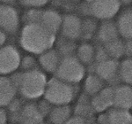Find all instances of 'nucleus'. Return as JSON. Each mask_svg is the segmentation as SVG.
<instances>
[{
    "instance_id": "nucleus-1",
    "label": "nucleus",
    "mask_w": 132,
    "mask_h": 124,
    "mask_svg": "<svg viewBox=\"0 0 132 124\" xmlns=\"http://www.w3.org/2000/svg\"><path fill=\"white\" fill-rule=\"evenodd\" d=\"M56 34L53 33L39 22L25 23L20 31V44L26 52L40 55L53 48Z\"/></svg>"
},
{
    "instance_id": "nucleus-2",
    "label": "nucleus",
    "mask_w": 132,
    "mask_h": 124,
    "mask_svg": "<svg viewBox=\"0 0 132 124\" xmlns=\"http://www.w3.org/2000/svg\"><path fill=\"white\" fill-rule=\"evenodd\" d=\"M11 80L18 89L21 98L28 101L38 99L44 95L47 87V76L40 68L27 72H14Z\"/></svg>"
},
{
    "instance_id": "nucleus-3",
    "label": "nucleus",
    "mask_w": 132,
    "mask_h": 124,
    "mask_svg": "<svg viewBox=\"0 0 132 124\" xmlns=\"http://www.w3.org/2000/svg\"><path fill=\"white\" fill-rule=\"evenodd\" d=\"M78 91V84L66 82L54 76L48 81L43 97L54 106H63L71 103Z\"/></svg>"
},
{
    "instance_id": "nucleus-4",
    "label": "nucleus",
    "mask_w": 132,
    "mask_h": 124,
    "mask_svg": "<svg viewBox=\"0 0 132 124\" xmlns=\"http://www.w3.org/2000/svg\"><path fill=\"white\" fill-rule=\"evenodd\" d=\"M86 67L76 55L63 57L54 76L66 82L78 84L86 76Z\"/></svg>"
},
{
    "instance_id": "nucleus-5",
    "label": "nucleus",
    "mask_w": 132,
    "mask_h": 124,
    "mask_svg": "<svg viewBox=\"0 0 132 124\" xmlns=\"http://www.w3.org/2000/svg\"><path fill=\"white\" fill-rule=\"evenodd\" d=\"M122 5L119 0H93L89 2V12L98 20H114L120 13Z\"/></svg>"
},
{
    "instance_id": "nucleus-6",
    "label": "nucleus",
    "mask_w": 132,
    "mask_h": 124,
    "mask_svg": "<svg viewBox=\"0 0 132 124\" xmlns=\"http://www.w3.org/2000/svg\"><path fill=\"white\" fill-rule=\"evenodd\" d=\"M120 61L114 59H108L106 60L94 62L93 63V71L97 75H99L106 83L109 86L116 87L122 83L120 75Z\"/></svg>"
},
{
    "instance_id": "nucleus-7",
    "label": "nucleus",
    "mask_w": 132,
    "mask_h": 124,
    "mask_svg": "<svg viewBox=\"0 0 132 124\" xmlns=\"http://www.w3.org/2000/svg\"><path fill=\"white\" fill-rule=\"evenodd\" d=\"M20 52L15 46L4 45L0 47V75L12 74L20 68Z\"/></svg>"
},
{
    "instance_id": "nucleus-8",
    "label": "nucleus",
    "mask_w": 132,
    "mask_h": 124,
    "mask_svg": "<svg viewBox=\"0 0 132 124\" xmlns=\"http://www.w3.org/2000/svg\"><path fill=\"white\" fill-rule=\"evenodd\" d=\"M20 26V16L11 4L0 3V29L7 35L18 32Z\"/></svg>"
},
{
    "instance_id": "nucleus-9",
    "label": "nucleus",
    "mask_w": 132,
    "mask_h": 124,
    "mask_svg": "<svg viewBox=\"0 0 132 124\" xmlns=\"http://www.w3.org/2000/svg\"><path fill=\"white\" fill-rule=\"evenodd\" d=\"M83 20L76 14L69 13L63 16V21L60 29L62 36L70 40L80 39L82 36Z\"/></svg>"
},
{
    "instance_id": "nucleus-10",
    "label": "nucleus",
    "mask_w": 132,
    "mask_h": 124,
    "mask_svg": "<svg viewBox=\"0 0 132 124\" xmlns=\"http://www.w3.org/2000/svg\"><path fill=\"white\" fill-rule=\"evenodd\" d=\"M99 124H132V114L129 110L118 107H111L104 114L98 116Z\"/></svg>"
},
{
    "instance_id": "nucleus-11",
    "label": "nucleus",
    "mask_w": 132,
    "mask_h": 124,
    "mask_svg": "<svg viewBox=\"0 0 132 124\" xmlns=\"http://www.w3.org/2000/svg\"><path fill=\"white\" fill-rule=\"evenodd\" d=\"M114 87L106 86L99 93L91 97V102L96 114H101L114 106Z\"/></svg>"
},
{
    "instance_id": "nucleus-12",
    "label": "nucleus",
    "mask_w": 132,
    "mask_h": 124,
    "mask_svg": "<svg viewBox=\"0 0 132 124\" xmlns=\"http://www.w3.org/2000/svg\"><path fill=\"white\" fill-rule=\"evenodd\" d=\"M96 39L101 45L110 43L120 37L116 22L113 20H102L99 23L96 33Z\"/></svg>"
},
{
    "instance_id": "nucleus-13",
    "label": "nucleus",
    "mask_w": 132,
    "mask_h": 124,
    "mask_svg": "<svg viewBox=\"0 0 132 124\" xmlns=\"http://www.w3.org/2000/svg\"><path fill=\"white\" fill-rule=\"evenodd\" d=\"M95 114H96V112L92 105L91 97L83 92L79 96L78 102L74 106L73 115L86 119L91 124H93L95 123Z\"/></svg>"
},
{
    "instance_id": "nucleus-14",
    "label": "nucleus",
    "mask_w": 132,
    "mask_h": 124,
    "mask_svg": "<svg viewBox=\"0 0 132 124\" xmlns=\"http://www.w3.org/2000/svg\"><path fill=\"white\" fill-rule=\"evenodd\" d=\"M61 60L62 56L60 53L57 52L56 49L51 48L39 55L38 63L42 69L45 72L55 74L60 65Z\"/></svg>"
},
{
    "instance_id": "nucleus-15",
    "label": "nucleus",
    "mask_w": 132,
    "mask_h": 124,
    "mask_svg": "<svg viewBox=\"0 0 132 124\" xmlns=\"http://www.w3.org/2000/svg\"><path fill=\"white\" fill-rule=\"evenodd\" d=\"M43 115L35 102H26L20 112L19 124H39L43 121Z\"/></svg>"
},
{
    "instance_id": "nucleus-16",
    "label": "nucleus",
    "mask_w": 132,
    "mask_h": 124,
    "mask_svg": "<svg viewBox=\"0 0 132 124\" xmlns=\"http://www.w3.org/2000/svg\"><path fill=\"white\" fill-rule=\"evenodd\" d=\"M114 107L129 110L132 108V86L120 83L114 87Z\"/></svg>"
},
{
    "instance_id": "nucleus-17",
    "label": "nucleus",
    "mask_w": 132,
    "mask_h": 124,
    "mask_svg": "<svg viewBox=\"0 0 132 124\" xmlns=\"http://www.w3.org/2000/svg\"><path fill=\"white\" fill-rule=\"evenodd\" d=\"M63 16L58 12L51 9L42 10L38 22L55 34L60 32Z\"/></svg>"
},
{
    "instance_id": "nucleus-18",
    "label": "nucleus",
    "mask_w": 132,
    "mask_h": 124,
    "mask_svg": "<svg viewBox=\"0 0 132 124\" xmlns=\"http://www.w3.org/2000/svg\"><path fill=\"white\" fill-rule=\"evenodd\" d=\"M18 89L10 77L0 76V107H6L16 98Z\"/></svg>"
},
{
    "instance_id": "nucleus-19",
    "label": "nucleus",
    "mask_w": 132,
    "mask_h": 124,
    "mask_svg": "<svg viewBox=\"0 0 132 124\" xmlns=\"http://www.w3.org/2000/svg\"><path fill=\"white\" fill-rule=\"evenodd\" d=\"M120 37L123 40H132V9L121 12L116 20Z\"/></svg>"
},
{
    "instance_id": "nucleus-20",
    "label": "nucleus",
    "mask_w": 132,
    "mask_h": 124,
    "mask_svg": "<svg viewBox=\"0 0 132 124\" xmlns=\"http://www.w3.org/2000/svg\"><path fill=\"white\" fill-rule=\"evenodd\" d=\"M95 52L96 46L89 41H83L78 45L75 55L86 67H88L95 62Z\"/></svg>"
},
{
    "instance_id": "nucleus-21",
    "label": "nucleus",
    "mask_w": 132,
    "mask_h": 124,
    "mask_svg": "<svg viewBox=\"0 0 132 124\" xmlns=\"http://www.w3.org/2000/svg\"><path fill=\"white\" fill-rule=\"evenodd\" d=\"M106 87V82L95 73H88L84 82V92L90 97L96 95Z\"/></svg>"
},
{
    "instance_id": "nucleus-22",
    "label": "nucleus",
    "mask_w": 132,
    "mask_h": 124,
    "mask_svg": "<svg viewBox=\"0 0 132 124\" xmlns=\"http://www.w3.org/2000/svg\"><path fill=\"white\" fill-rule=\"evenodd\" d=\"M72 109L69 105L54 106L48 114V122L50 124H64L71 117Z\"/></svg>"
},
{
    "instance_id": "nucleus-23",
    "label": "nucleus",
    "mask_w": 132,
    "mask_h": 124,
    "mask_svg": "<svg viewBox=\"0 0 132 124\" xmlns=\"http://www.w3.org/2000/svg\"><path fill=\"white\" fill-rule=\"evenodd\" d=\"M27 100L23 98H15L11 103L6 106V113H7L8 121L10 123H19L20 112Z\"/></svg>"
},
{
    "instance_id": "nucleus-24",
    "label": "nucleus",
    "mask_w": 132,
    "mask_h": 124,
    "mask_svg": "<svg viewBox=\"0 0 132 124\" xmlns=\"http://www.w3.org/2000/svg\"><path fill=\"white\" fill-rule=\"evenodd\" d=\"M104 48L107 51L108 56L111 59H119L124 56L125 52V45H124V40L122 38L119 37L114 41L108 43L104 44Z\"/></svg>"
},
{
    "instance_id": "nucleus-25",
    "label": "nucleus",
    "mask_w": 132,
    "mask_h": 124,
    "mask_svg": "<svg viewBox=\"0 0 132 124\" xmlns=\"http://www.w3.org/2000/svg\"><path fill=\"white\" fill-rule=\"evenodd\" d=\"M75 42L76 41L67 39L63 36H61L58 40H56V44H56V49L57 50V52L60 53L62 58L76 54L78 45H77Z\"/></svg>"
},
{
    "instance_id": "nucleus-26",
    "label": "nucleus",
    "mask_w": 132,
    "mask_h": 124,
    "mask_svg": "<svg viewBox=\"0 0 132 124\" xmlns=\"http://www.w3.org/2000/svg\"><path fill=\"white\" fill-rule=\"evenodd\" d=\"M119 75L122 83L132 86V58H126L120 62Z\"/></svg>"
},
{
    "instance_id": "nucleus-27",
    "label": "nucleus",
    "mask_w": 132,
    "mask_h": 124,
    "mask_svg": "<svg viewBox=\"0 0 132 124\" xmlns=\"http://www.w3.org/2000/svg\"><path fill=\"white\" fill-rule=\"evenodd\" d=\"M98 20L93 17V19H86L83 20L82 26V36L81 38L83 41H89L93 36H96L97 29L99 24H97L95 21Z\"/></svg>"
},
{
    "instance_id": "nucleus-28",
    "label": "nucleus",
    "mask_w": 132,
    "mask_h": 124,
    "mask_svg": "<svg viewBox=\"0 0 132 124\" xmlns=\"http://www.w3.org/2000/svg\"><path fill=\"white\" fill-rule=\"evenodd\" d=\"M39 63L36 59L31 55H27L21 58L20 69L22 72H27L31 70H35L39 68Z\"/></svg>"
},
{
    "instance_id": "nucleus-29",
    "label": "nucleus",
    "mask_w": 132,
    "mask_h": 124,
    "mask_svg": "<svg viewBox=\"0 0 132 124\" xmlns=\"http://www.w3.org/2000/svg\"><path fill=\"white\" fill-rule=\"evenodd\" d=\"M20 4L27 8H42L50 0H20Z\"/></svg>"
},
{
    "instance_id": "nucleus-30",
    "label": "nucleus",
    "mask_w": 132,
    "mask_h": 124,
    "mask_svg": "<svg viewBox=\"0 0 132 124\" xmlns=\"http://www.w3.org/2000/svg\"><path fill=\"white\" fill-rule=\"evenodd\" d=\"M38 107H39L40 112L42 113V114L43 115V117L45 118V117L48 116V114H50L52 108L54 107V105H52L50 102H48V100H46L45 98H44V99L39 101V103H38Z\"/></svg>"
},
{
    "instance_id": "nucleus-31",
    "label": "nucleus",
    "mask_w": 132,
    "mask_h": 124,
    "mask_svg": "<svg viewBox=\"0 0 132 124\" xmlns=\"http://www.w3.org/2000/svg\"><path fill=\"white\" fill-rule=\"evenodd\" d=\"M64 124H91V123L86 119L81 118V117H79V116L73 115V116H71Z\"/></svg>"
},
{
    "instance_id": "nucleus-32",
    "label": "nucleus",
    "mask_w": 132,
    "mask_h": 124,
    "mask_svg": "<svg viewBox=\"0 0 132 124\" xmlns=\"http://www.w3.org/2000/svg\"><path fill=\"white\" fill-rule=\"evenodd\" d=\"M124 56L126 58H132V40H124Z\"/></svg>"
},
{
    "instance_id": "nucleus-33",
    "label": "nucleus",
    "mask_w": 132,
    "mask_h": 124,
    "mask_svg": "<svg viewBox=\"0 0 132 124\" xmlns=\"http://www.w3.org/2000/svg\"><path fill=\"white\" fill-rule=\"evenodd\" d=\"M8 121V116L6 110L3 107H0V124H6Z\"/></svg>"
},
{
    "instance_id": "nucleus-34",
    "label": "nucleus",
    "mask_w": 132,
    "mask_h": 124,
    "mask_svg": "<svg viewBox=\"0 0 132 124\" xmlns=\"http://www.w3.org/2000/svg\"><path fill=\"white\" fill-rule=\"evenodd\" d=\"M6 40H7V34L0 29V47L5 45Z\"/></svg>"
},
{
    "instance_id": "nucleus-35",
    "label": "nucleus",
    "mask_w": 132,
    "mask_h": 124,
    "mask_svg": "<svg viewBox=\"0 0 132 124\" xmlns=\"http://www.w3.org/2000/svg\"><path fill=\"white\" fill-rule=\"evenodd\" d=\"M121 3L122 6H127V5H129L130 4H132V0H119Z\"/></svg>"
},
{
    "instance_id": "nucleus-36",
    "label": "nucleus",
    "mask_w": 132,
    "mask_h": 124,
    "mask_svg": "<svg viewBox=\"0 0 132 124\" xmlns=\"http://www.w3.org/2000/svg\"><path fill=\"white\" fill-rule=\"evenodd\" d=\"M16 0H0V3H6V4H12Z\"/></svg>"
},
{
    "instance_id": "nucleus-37",
    "label": "nucleus",
    "mask_w": 132,
    "mask_h": 124,
    "mask_svg": "<svg viewBox=\"0 0 132 124\" xmlns=\"http://www.w3.org/2000/svg\"><path fill=\"white\" fill-rule=\"evenodd\" d=\"M39 124H50V123H47V122H44V121H42V122L39 123Z\"/></svg>"
},
{
    "instance_id": "nucleus-38",
    "label": "nucleus",
    "mask_w": 132,
    "mask_h": 124,
    "mask_svg": "<svg viewBox=\"0 0 132 124\" xmlns=\"http://www.w3.org/2000/svg\"><path fill=\"white\" fill-rule=\"evenodd\" d=\"M86 1H87V2H88V3H89V2H91V1H93V0H86Z\"/></svg>"
},
{
    "instance_id": "nucleus-39",
    "label": "nucleus",
    "mask_w": 132,
    "mask_h": 124,
    "mask_svg": "<svg viewBox=\"0 0 132 124\" xmlns=\"http://www.w3.org/2000/svg\"><path fill=\"white\" fill-rule=\"evenodd\" d=\"M11 124H19V123H11Z\"/></svg>"
},
{
    "instance_id": "nucleus-40",
    "label": "nucleus",
    "mask_w": 132,
    "mask_h": 124,
    "mask_svg": "<svg viewBox=\"0 0 132 124\" xmlns=\"http://www.w3.org/2000/svg\"><path fill=\"white\" fill-rule=\"evenodd\" d=\"M93 124H99V123H97V122H95V123H93Z\"/></svg>"
},
{
    "instance_id": "nucleus-41",
    "label": "nucleus",
    "mask_w": 132,
    "mask_h": 124,
    "mask_svg": "<svg viewBox=\"0 0 132 124\" xmlns=\"http://www.w3.org/2000/svg\"><path fill=\"white\" fill-rule=\"evenodd\" d=\"M131 109H132V108H131Z\"/></svg>"
}]
</instances>
